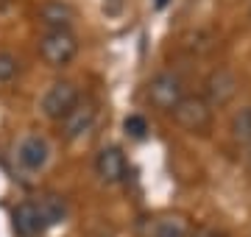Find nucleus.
<instances>
[{"mask_svg": "<svg viewBox=\"0 0 251 237\" xmlns=\"http://www.w3.org/2000/svg\"><path fill=\"white\" fill-rule=\"evenodd\" d=\"M95 173L103 184H120L128 176V162L126 154L117 145H103L95 156Z\"/></svg>", "mask_w": 251, "mask_h": 237, "instance_id": "nucleus-8", "label": "nucleus"}, {"mask_svg": "<svg viewBox=\"0 0 251 237\" xmlns=\"http://www.w3.org/2000/svg\"><path fill=\"white\" fill-rule=\"evenodd\" d=\"M20 75V59L9 50H0V84H9Z\"/></svg>", "mask_w": 251, "mask_h": 237, "instance_id": "nucleus-14", "label": "nucleus"}, {"mask_svg": "<svg viewBox=\"0 0 251 237\" xmlns=\"http://www.w3.org/2000/svg\"><path fill=\"white\" fill-rule=\"evenodd\" d=\"M209 237H218V235H209Z\"/></svg>", "mask_w": 251, "mask_h": 237, "instance_id": "nucleus-17", "label": "nucleus"}, {"mask_svg": "<svg viewBox=\"0 0 251 237\" xmlns=\"http://www.w3.org/2000/svg\"><path fill=\"white\" fill-rule=\"evenodd\" d=\"M123 131L131 140H143L145 134H148V120H145L143 115H128V118L123 120Z\"/></svg>", "mask_w": 251, "mask_h": 237, "instance_id": "nucleus-15", "label": "nucleus"}, {"mask_svg": "<svg viewBox=\"0 0 251 237\" xmlns=\"http://www.w3.org/2000/svg\"><path fill=\"white\" fill-rule=\"evenodd\" d=\"M36 53L48 67H67L78 56V39L73 31H45L36 42Z\"/></svg>", "mask_w": 251, "mask_h": 237, "instance_id": "nucleus-1", "label": "nucleus"}, {"mask_svg": "<svg viewBox=\"0 0 251 237\" xmlns=\"http://www.w3.org/2000/svg\"><path fill=\"white\" fill-rule=\"evenodd\" d=\"M165 3H168V0H156V6H159V9H162V6H165Z\"/></svg>", "mask_w": 251, "mask_h": 237, "instance_id": "nucleus-16", "label": "nucleus"}, {"mask_svg": "<svg viewBox=\"0 0 251 237\" xmlns=\"http://www.w3.org/2000/svg\"><path fill=\"white\" fill-rule=\"evenodd\" d=\"M14 156H17V165L25 173H39L50 159V145H48V140L42 134H25L17 142Z\"/></svg>", "mask_w": 251, "mask_h": 237, "instance_id": "nucleus-6", "label": "nucleus"}, {"mask_svg": "<svg viewBox=\"0 0 251 237\" xmlns=\"http://www.w3.org/2000/svg\"><path fill=\"white\" fill-rule=\"evenodd\" d=\"M232 137L240 145H251V106L240 109L232 118Z\"/></svg>", "mask_w": 251, "mask_h": 237, "instance_id": "nucleus-13", "label": "nucleus"}, {"mask_svg": "<svg viewBox=\"0 0 251 237\" xmlns=\"http://www.w3.org/2000/svg\"><path fill=\"white\" fill-rule=\"evenodd\" d=\"M190 235H193V226L181 215H165V218L153 220L151 226V237H190Z\"/></svg>", "mask_w": 251, "mask_h": 237, "instance_id": "nucleus-11", "label": "nucleus"}, {"mask_svg": "<svg viewBox=\"0 0 251 237\" xmlns=\"http://www.w3.org/2000/svg\"><path fill=\"white\" fill-rule=\"evenodd\" d=\"M11 226L17 232V237H42L50 229L42 210H39V201H23L20 207H14Z\"/></svg>", "mask_w": 251, "mask_h": 237, "instance_id": "nucleus-7", "label": "nucleus"}, {"mask_svg": "<svg viewBox=\"0 0 251 237\" xmlns=\"http://www.w3.org/2000/svg\"><path fill=\"white\" fill-rule=\"evenodd\" d=\"M78 100H81V92L73 81H53L45 90L42 100H39V109H42V115L48 120H56L59 123Z\"/></svg>", "mask_w": 251, "mask_h": 237, "instance_id": "nucleus-4", "label": "nucleus"}, {"mask_svg": "<svg viewBox=\"0 0 251 237\" xmlns=\"http://www.w3.org/2000/svg\"><path fill=\"white\" fill-rule=\"evenodd\" d=\"M173 120L190 134H206L212 126V106L201 95H184L179 106L171 112Z\"/></svg>", "mask_w": 251, "mask_h": 237, "instance_id": "nucleus-3", "label": "nucleus"}, {"mask_svg": "<svg viewBox=\"0 0 251 237\" xmlns=\"http://www.w3.org/2000/svg\"><path fill=\"white\" fill-rule=\"evenodd\" d=\"M206 103L209 106H226L229 100L234 98V92H237V78H234L232 70H226V67H221V70H215V73L206 78Z\"/></svg>", "mask_w": 251, "mask_h": 237, "instance_id": "nucleus-9", "label": "nucleus"}, {"mask_svg": "<svg viewBox=\"0 0 251 237\" xmlns=\"http://www.w3.org/2000/svg\"><path fill=\"white\" fill-rule=\"evenodd\" d=\"M59 123H62V137L67 142H78V140L92 134V128L98 123V109H95L92 100H84V103L78 100Z\"/></svg>", "mask_w": 251, "mask_h": 237, "instance_id": "nucleus-5", "label": "nucleus"}, {"mask_svg": "<svg viewBox=\"0 0 251 237\" xmlns=\"http://www.w3.org/2000/svg\"><path fill=\"white\" fill-rule=\"evenodd\" d=\"M36 17H39V23L48 31H70L73 20H75V11L64 0H45L39 6V11H36Z\"/></svg>", "mask_w": 251, "mask_h": 237, "instance_id": "nucleus-10", "label": "nucleus"}, {"mask_svg": "<svg viewBox=\"0 0 251 237\" xmlns=\"http://www.w3.org/2000/svg\"><path fill=\"white\" fill-rule=\"evenodd\" d=\"M39 210L45 215L48 226H59V223H64V218H67V201H64L62 195H42V198H39Z\"/></svg>", "mask_w": 251, "mask_h": 237, "instance_id": "nucleus-12", "label": "nucleus"}, {"mask_svg": "<svg viewBox=\"0 0 251 237\" xmlns=\"http://www.w3.org/2000/svg\"><path fill=\"white\" fill-rule=\"evenodd\" d=\"M184 98V84L176 73H156L151 81L145 84V100L151 103L156 112H168L171 115L176 106H179V100Z\"/></svg>", "mask_w": 251, "mask_h": 237, "instance_id": "nucleus-2", "label": "nucleus"}]
</instances>
